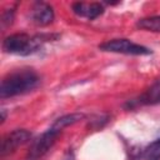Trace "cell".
<instances>
[{"label": "cell", "mask_w": 160, "mask_h": 160, "mask_svg": "<svg viewBox=\"0 0 160 160\" xmlns=\"http://www.w3.org/2000/svg\"><path fill=\"white\" fill-rule=\"evenodd\" d=\"M99 49L101 51L105 52H115V54H124V55H136V56H141V55H150L152 51L151 49L136 44L129 39H111L108 40L102 44L99 45Z\"/></svg>", "instance_id": "3957f363"}, {"label": "cell", "mask_w": 160, "mask_h": 160, "mask_svg": "<svg viewBox=\"0 0 160 160\" xmlns=\"http://www.w3.org/2000/svg\"><path fill=\"white\" fill-rule=\"evenodd\" d=\"M156 104H160V80H158L152 85H150L141 95L130 100L126 104V108L132 109V108H138V106L156 105Z\"/></svg>", "instance_id": "52a82bcc"}, {"label": "cell", "mask_w": 160, "mask_h": 160, "mask_svg": "<svg viewBox=\"0 0 160 160\" xmlns=\"http://www.w3.org/2000/svg\"><path fill=\"white\" fill-rule=\"evenodd\" d=\"M140 160H160V138L144 149Z\"/></svg>", "instance_id": "8fae6325"}, {"label": "cell", "mask_w": 160, "mask_h": 160, "mask_svg": "<svg viewBox=\"0 0 160 160\" xmlns=\"http://www.w3.org/2000/svg\"><path fill=\"white\" fill-rule=\"evenodd\" d=\"M82 119H84V114H80V112L68 114V115H64V116L56 119V120L54 121V124L51 125V128L61 132L62 129H65V128H68V126H70V125H74V124L79 122V121L82 120Z\"/></svg>", "instance_id": "9c48e42d"}, {"label": "cell", "mask_w": 160, "mask_h": 160, "mask_svg": "<svg viewBox=\"0 0 160 160\" xmlns=\"http://www.w3.org/2000/svg\"><path fill=\"white\" fill-rule=\"evenodd\" d=\"M31 139V132L26 129H16L2 138L1 142V156L12 154L18 148L22 146Z\"/></svg>", "instance_id": "5b68a950"}, {"label": "cell", "mask_w": 160, "mask_h": 160, "mask_svg": "<svg viewBox=\"0 0 160 160\" xmlns=\"http://www.w3.org/2000/svg\"><path fill=\"white\" fill-rule=\"evenodd\" d=\"M72 12L80 18H85L88 20H94L104 12V6L100 2H74L71 5Z\"/></svg>", "instance_id": "ba28073f"}, {"label": "cell", "mask_w": 160, "mask_h": 160, "mask_svg": "<svg viewBox=\"0 0 160 160\" xmlns=\"http://www.w3.org/2000/svg\"><path fill=\"white\" fill-rule=\"evenodd\" d=\"M60 131L50 128L40 136H38L30 145L26 155V160H40L55 144Z\"/></svg>", "instance_id": "277c9868"}, {"label": "cell", "mask_w": 160, "mask_h": 160, "mask_svg": "<svg viewBox=\"0 0 160 160\" xmlns=\"http://www.w3.org/2000/svg\"><path fill=\"white\" fill-rule=\"evenodd\" d=\"M52 6L44 1H36L30 9V20L38 26H46L54 21Z\"/></svg>", "instance_id": "8992f818"}, {"label": "cell", "mask_w": 160, "mask_h": 160, "mask_svg": "<svg viewBox=\"0 0 160 160\" xmlns=\"http://www.w3.org/2000/svg\"><path fill=\"white\" fill-rule=\"evenodd\" d=\"M136 28L140 30H146L151 32H160V15L148 16L138 20Z\"/></svg>", "instance_id": "30bf717a"}, {"label": "cell", "mask_w": 160, "mask_h": 160, "mask_svg": "<svg viewBox=\"0 0 160 160\" xmlns=\"http://www.w3.org/2000/svg\"><path fill=\"white\" fill-rule=\"evenodd\" d=\"M14 15H15L14 8H10V9L4 10L2 15H1V25H2V28H6V26H9V25L12 24Z\"/></svg>", "instance_id": "7c38bea8"}, {"label": "cell", "mask_w": 160, "mask_h": 160, "mask_svg": "<svg viewBox=\"0 0 160 160\" xmlns=\"http://www.w3.org/2000/svg\"><path fill=\"white\" fill-rule=\"evenodd\" d=\"M46 39L42 35L30 36L25 32H16L6 36L2 41V50L11 55L28 56L40 50Z\"/></svg>", "instance_id": "7a4b0ae2"}, {"label": "cell", "mask_w": 160, "mask_h": 160, "mask_svg": "<svg viewBox=\"0 0 160 160\" xmlns=\"http://www.w3.org/2000/svg\"><path fill=\"white\" fill-rule=\"evenodd\" d=\"M40 85V76L34 69H19L9 72L0 85V98H14L32 91Z\"/></svg>", "instance_id": "6da1fadb"}]
</instances>
